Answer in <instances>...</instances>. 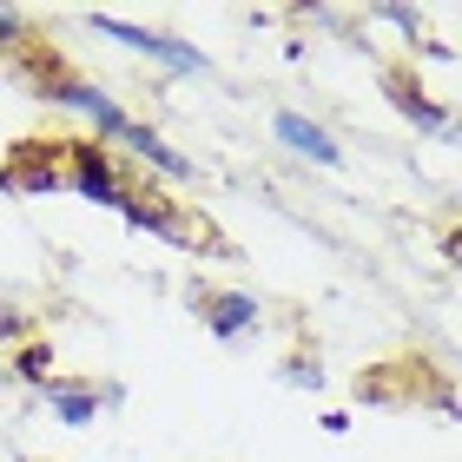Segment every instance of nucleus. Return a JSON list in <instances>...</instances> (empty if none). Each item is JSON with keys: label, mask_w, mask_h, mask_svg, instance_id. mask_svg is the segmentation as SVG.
<instances>
[{"label": "nucleus", "mask_w": 462, "mask_h": 462, "mask_svg": "<svg viewBox=\"0 0 462 462\" xmlns=\"http://www.w3.org/2000/svg\"><path fill=\"white\" fill-rule=\"evenodd\" d=\"M40 93H47L53 106H67V113L87 119L93 133H99V145H125V133L139 125L106 87H93V79H73V73H53V67H47V73H40Z\"/></svg>", "instance_id": "f257e3e1"}, {"label": "nucleus", "mask_w": 462, "mask_h": 462, "mask_svg": "<svg viewBox=\"0 0 462 462\" xmlns=\"http://www.w3.org/2000/svg\"><path fill=\"white\" fill-rule=\"evenodd\" d=\"M87 27L93 33H106V40H119V47H133V53H145V60H159L165 73H212V60H205L199 47H185V40H172V33H152V27H125V20H113V14H87Z\"/></svg>", "instance_id": "f03ea898"}, {"label": "nucleus", "mask_w": 462, "mask_h": 462, "mask_svg": "<svg viewBox=\"0 0 462 462\" xmlns=\"http://www.w3.org/2000/svg\"><path fill=\"white\" fill-rule=\"evenodd\" d=\"M67 192L93 199V205H113V212H125V205H133V192L119 185V165H113V152H106L99 139H79V145H67Z\"/></svg>", "instance_id": "7ed1b4c3"}, {"label": "nucleus", "mask_w": 462, "mask_h": 462, "mask_svg": "<svg viewBox=\"0 0 462 462\" xmlns=\"http://www.w3.org/2000/svg\"><path fill=\"white\" fill-rule=\"evenodd\" d=\"M7 185L14 192H60L67 185V139H27L7 152Z\"/></svg>", "instance_id": "20e7f679"}, {"label": "nucleus", "mask_w": 462, "mask_h": 462, "mask_svg": "<svg viewBox=\"0 0 462 462\" xmlns=\"http://www.w3.org/2000/svg\"><path fill=\"white\" fill-rule=\"evenodd\" d=\"M199 318H205V330H212V337L238 344V337H251V330L264 324V310H258V298H251V291H205V298H199Z\"/></svg>", "instance_id": "39448f33"}, {"label": "nucleus", "mask_w": 462, "mask_h": 462, "mask_svg": "<svg viewBox=\"0 0 462 462\" xmlns=\"http://www.w3.org/2000/svg\"><path fill=\"white\" fill-rule=\"evenodd\" d=\"M271 133H278L284 152H298V159H310V165H344V145L330 139L318 119H304V113H291V106L271 113Z\"/></svg>", "instance_id": "423d86ee"}, {"label": "nucleus", "mask_w": 462, "mask_h": 462, "mask_svg": "<svg viewBox=\"0 0 462 462\" xmlns=\"http://www.w3.org/2000/svg\"><path fill=\"white\" fill-rule=\"evenodd\" d=\"M40 396H47V410H53L67 430H87L93 416H99V390H93V383H67V376H53Z\"/></svg>", "instance_id": "0eeeda50"}, {"label": "nucleus", "mask_w": 462, "mask_h": 462, "mask_svg": "<svg viewBox=\"0 0 462 462\" xmlns=\"http://www.w3.org/2000/svg\"><path fill=\"white\" fill-rule=\"evenodd\" d=\"M125 145L139 152V165H152V172H165V179H192V172H199V165L185 159L179 145H165L152 125H133V133H125Z\"/></svg>", "instance_id": "6e6552de"}, {"label": "nucleus", "mask_w": 462, "mask_h": 462, "mask_svg": "<svg viewBox=\"0 0 462 462\" xmlns=\"http://www.w3.org/2000/svg\"><path fill=\"white\" fill-rule=\"evenodd\" d=\"M396 113H403L416 133H449V106H436V99L423 93V87H403V79H396Z\"/></svg>", "instance_id": "1a4fd4ad"}, {"label": "nucleus", "mask_w": 462, "mask_h": 462, "mask_svg": "<svg viewBox=\"0 0 462 462\" xmlns=\"http://www.w3.org/2000/svg\"><path fill=\"white\" fill-rule=\"evenodd\" d=\"M14 376H20L27 390H47V383H53V344H47V337H27V344L14 350Z\"/></svg>", "instance_id": "9d476101"}, {"label": "nucleus", "mask_w": 462, "mask_h": 462, "mask_svg": "<svg viewBox=\"0 0 462 462\" xmlns=\"http://www.w3.org/2000/svg\"><path fill=\"white\" fill-rule=\"evenodd\" d=\"M284 383H291V390H318V383H324V370H318V364H310V356H291V370H284Z\"/></svg>", "instance_id": "9b49d317"}]
</instances>
